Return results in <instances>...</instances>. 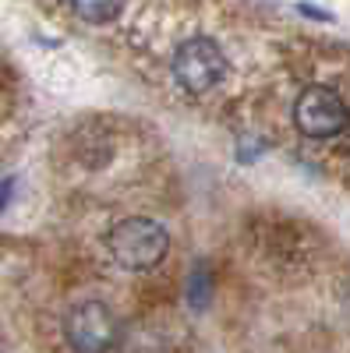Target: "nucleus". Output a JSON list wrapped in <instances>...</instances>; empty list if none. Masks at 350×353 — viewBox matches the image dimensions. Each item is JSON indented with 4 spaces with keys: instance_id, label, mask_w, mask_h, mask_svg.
<instances>
[{
    "instance_id": "obj_5",
    "label": "nucleus",
    "mask_w": 350,
    "mask_h": 353,
    "mask_svg": "<svg viewBox=\"0 0 350 353\" xmlns=\"http://www.w3.org/2000/svg\"><path fill=\"white\" fill-rule=\"evenodd\" d=\"M71 8L81 21H93V25H106L121 14L124 0H71Z\"/></svg>"
},
{
    "instance_id": "obj_1",
    "label": "nucleus",
    "mask_w": 350,
    "mask_h": 353,
    "mask_svg": "<svg viewBox=\"0 0 350 353\" xmlns=\"http://www.w3.org/2000/svg\"><path fill=\"white\" fill-rule=\"evenodd\" d=\"M110 254L117 258V265L128 272H145V269H156V265L166 258L170 237L166 230L156 219H145V216H131L121 219L110 230Z\"/></svg>"
},
{
    "instance_id": "obj_3",
    "label": "nucleus",
    "mask_w": 350,
    "mask_h": 353,
    "mask_svg": "<svg viewBox=\"0 0 350 353\" xmlns=\"http://www.w3.org/2000/svg\"><path fill=\"white\" fill-rule=\"evenodd\" d=\"M173 74L188 92H209L226 74V57L220 43H213L209 36H195L181 43L177 53H173Z\"/></svg>"
},
{
    "instance_id": "obj_4",
    "label": "nucleus",
    "mask_w": 350,
    "mask_h": 353,
    "mask_svg": "<svg viewBox=\"0 0 350 353\" xmlns=\"http://www.w3.org/2000/svg\"><path fill=\"white\" fill-rule=\"evenodd\" d=\"M64 332H68V343L75 353H106L117 343V321L106 304L85 301L68 314Z\"/></svg>"
},
{
    "instance_id": "obj_2",
    "label": "nucleus",
    "mask_w": 350,
    "mask_h": 353,
    "mask_svg": "<svg viewBox=\"0 0 350 353\" xmlns=\"http://www.w3.org/2000/svg\"><path fill=\"white\" fill-rule=\"evenodd\" d=\"M294 124L308 138H336L350 128V110L333 88L311 85L294 103Z\"/></svg>"
}]
</instances>
